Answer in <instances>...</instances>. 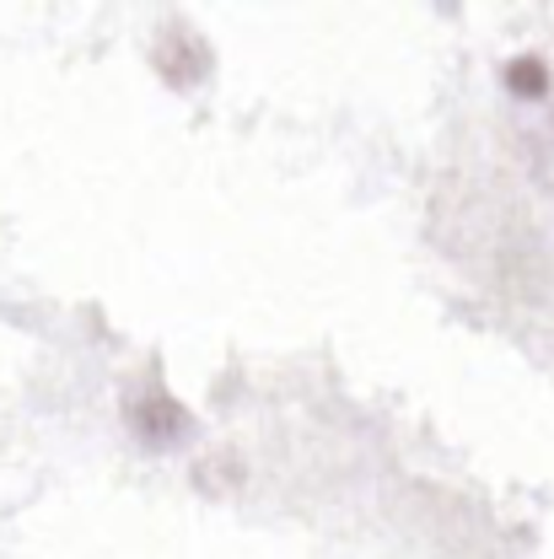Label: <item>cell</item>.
<instances>
[{
  "instance_id": "1",
  "label": "cell",
  "mask_w": 554,
  "mask_h": 559,
  "mask_svg": "<svg viewBox=\"0 0 554 559\" xmlns=\"http://www.w3.org/2000/svg\"><path fill=\"white\" fill-rule=\"evenodd\" d=\"M506 86H511V97H544L550 92V66L539 60V55H522V60H511L506 66Z\"/></svg>"
},
{
  "instance_id": "2",
  "label": "cell",
  "mask_w": 554,
  "mask_h": 559,
  "mask_svg": "<svg viewBox=\"0 0 554 559\" xmlns=\"http://www.w3.org/2000/svg\"><path fill=\"white\" fill-rule=\"evenodd\" d=\"M135 419H140V430H145V436H156V441H167V436H178V430L189 425V419L178 415V404H173V399H145V404L135 409Z\"/></svg>"
}]
</instances>
